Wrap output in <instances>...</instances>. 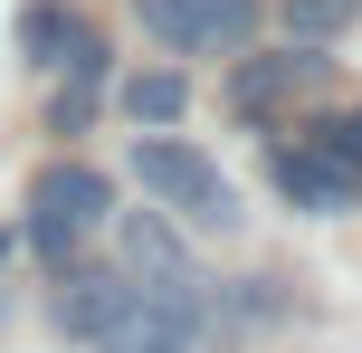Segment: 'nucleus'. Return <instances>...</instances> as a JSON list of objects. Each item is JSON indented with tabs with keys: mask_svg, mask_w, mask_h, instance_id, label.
Masks as SVG:
<instances>
[{
	"mask_svg": "<svg viewBox=\"0 0 362 353\" xmlns=\"http://www.w3.org/2000/svg\"><path fill=\"white\" fill-rule=\"evenodd\" d=\"M181 105H191V76H181V67H144V76H124V115H134V125H172Z\"/></svg>",
	"mask_w": 362,
	"mask_h": 353,
	"instance_id": "9d476101",
	"label": "nucleus"
},
{
	"mask_svg": "<svg viewBox=\"0 0 362 353\" xmlns=\"http://www.w3.org/2000/svg\"><path fill=\"white\" fill-rule=\"evenodd\" d=\"M105 220H115V191H105L95 163H48V172L29 182V248H38L48 267H67Z\"/></svg>",
	"mask_w": 362,
	"mask_h": 353,
	"instance_id": "f03ea898",
	"label": "nucleus"
},
{
	"mask_svg": "<svg viewBox=\"0 0 362 353\" xmlns=\"http://www.w3.org/2000/svg\"><path fill=\"white\" fill-rule=\"evenodd\" d=\"M276 191H286L296 210H315V220H334V210L362 201V172L325 144V134H305V144H276Z\"/></svg>",
	"mask_w": 362,
	"mask_h": 353,
	"instance_id": "39448f33",
	"label": "nucleus"
},
{
	"mask_svg": "<svg viewBox=\"0 0 362 353\" xmlns=\"http://www.w3.org/2000/svg\"><path fill=\"white\" fill-rule=\"evenodd\" d=\"M0 316H10V296H0Z\"/></svg>",
	"mask_w": 362,
	"mask_h": 353,
	"instance_id": "ddd939ff",
	"label": "nucleus"
},
{
	"mask_svg": "<svg viewBox=\"0 0 362 353\" xmlns=\"http://www.w3.org/2000/svg\"><path fill=\"white\" fill-rule=\"evenodd\" d=\"M134 182H144L153 201L172 210V220H191V229H238V191H229V172H219L210 153L172 144L163 125L134 134Z\"/></svg>",
	"mask_w": 362,
	"mask_h": 353,
	"instance_id": "f257e3e1",
	"label": "nucleus"
},
{
	"mask_svg": "<svg viewBox=\"0 0 362 353\" xmlns=\"http://www.w3.org/2000/svg\"><path fill=\"white\" fill-rule=\"evenodd\" d=\"M353 10H362V0H286V38H305V48H315V38L353 29Z\"/></svg>",
	"mask_w": 362,
	"mask_h": 353,
	"instance_id": "9b49d317",
	"label": "nucleus"
},
{
	"mask_svg": "<svg viewBox=\"0 0 362 353\" xmlns=\"http://www.w3.org/2000/svg\"><path fill=\"white\" fill-rule=\"evenodd\" d=\"M124 296H134V277L124 267H57V296H48V316H57V335H76V344H95L115 316H124Z\"/></svg>",
	"mask_w": 362,
	"mask_h": 353,
	"instance_id": "423d86ee",
	"label": "nucleus"
},
{
	"mask_svg": "<svg viewBox=\"0 0 362 353\" xmlns=\"http://www.w3.org/2000/svg\"><path fill=\"white\" fill-rule=\"evenodd\" d=\"M124 277L134 287H200L191 248H181V220H172L163 201H153V210H124Z\"/></svg>",
	"mask_w": 362,
	"mask_h": 353,
	"instance_id": "0eeeda50",
	"label": "nucleus"
},
{
	"mask_svg": "<svg viewBox=\"0 0 362 353\" xmlns=\"http://www.w3.org/2000/svg\"><path fill=\"white\" fill-rule=\"evenodd\" d=\"M315 76H325V57H315L305 38H296L286 57H238V76H229V105H238V115H276L286 96H305Z\"/></svg>",
	"mask_w": 362,
	"mask_h": 353,
	"instance_id": "6e6552de",
	"label": "nucleus"
},
{
	"mask_svg": "<svg viewBox=\"0 0 362 353\" xmlns=\"http://www.w3.org/2000/svg\"><path fill=\"white\" fill-rule=\"evenodd\" d=\"M134 19L181 57H238L257 38V0H134Z\"/></svg>",
	"mask_w": 362,
	"mask_h": 353,
	"instance_id": "20e7f679",
	"label": "nucleus"
},
{
	"mask_svg": "<svg viewBox=\"0 0 362 353\" xmlns=\"http://www.w3.org/2000/svg\"><path fill=\"white\" fill-rule=\"evenodd\" d=\"M200 325H210V287H134L124 316H115L86 353H191Z\"/></svg>",
	"mask_w": 362,
	"mask_h": 353,
	"instance_id": "7ed1b4c3",
	"label": "nucleus"
},
{
	"mask_svg": "<svg viewBox=\"0 0 362 353\" xmlns=\"http://www.w3.org/2000/svg\"><path fill=\"white\" fill-rule=\"evenodd\" d=\"M315 134H325V144H334V153H344V163L362 172V105H353V115H334V125H315Z\"/></svg>",
	"mask_w": 362,
	"mask_h": 353,
	"instance_id": "f8f14e48",
	"label": "nucleus"
},
{
	"mask_svg": "<svg viewBox=\"0 0 362 353\" xmlns=\"http://www.w3.org/2000/svg\"><path fill=\"white\" fill-rule=\"evenodd\" d=\"M76 29H86V19H76L67 0H29V10H19V57H29V67H57Z\"/></svg>",
	"mask_w": 362,
	"mask_h": 353,
	"instance_id": "1a4fd4ad",
	"label": "nucleus"
}]
</instances>
